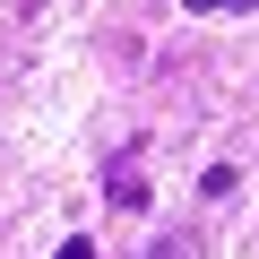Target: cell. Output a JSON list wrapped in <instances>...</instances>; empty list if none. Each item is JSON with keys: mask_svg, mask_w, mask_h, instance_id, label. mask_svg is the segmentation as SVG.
Listing matches in <instances>:
<instances>
[{"mask_svg": "<svg viewBox=\"0 0 259 259\" xmlns=\"http://www.w3.org/2000/svg\"><path fill=\"white\" fill-rule=\"evenodd\" d=\"M104 199H112L121 216L147 207V164H139V147H112V164H104Z\"/></svg>", "mask_w": 259, "mask_h": 259, "instance_id": "6da1fadb", "label": "cell"}, {"mask_svg": "<svg viewBox=\"0 0 259 259\" xmlns=\"http://www.w3.org/2000/svg\"><path fill=\"white\" fill-rule=\"evenodd\" d=\"M233 182H242L233 164H207V173H199V190H207V199H233Z\"/></svg>", "mask_w": 259, "mask_h": 259, "instance_id": "7a4b0ae2", "label": "cell"}, {"mask_svg": "<svg viewBox=\"0 0 259 259\" xmlns=\"http://www.w3.org/2000/svg\"><path fill=\"white\" fill-rule=\"evenodd\" d=\"M182 9H199V18H225V9H259V0H182Z\"/></svg>", "mask_w": 259, "mask_h": 259, "instance_id": "3957f363", "label": "cell"}, {"mask_svg": "<svg viewBox=\"0 0 259 259\" xmlns=\"http://www.w3.org/2000/svg\"><path fill=\"white\" fill-rule=\"evenodd\" d=\"M52 259H95V242H87V233H69V242H61Z\"/></svg>", "mask_w": 259, "mask_h": 259, "instance_id": "277c9868", "label": "cell"}, {"mask_svg": "<svg viewBox=\"0 0 259 259\" xmlns=\"http://www.w3.org/2000/svg\"><path fill=\"white\" fill-rule=\"evenodd\" d=\"M147 259H182V242H147Z\"/></svg>", "mask_w": 259, "mask_h": 259, "instance_id": "5b68a950", "label": "cell"}]
</instances>
